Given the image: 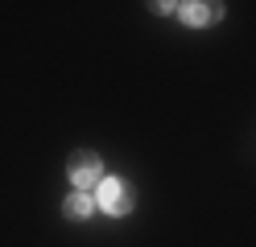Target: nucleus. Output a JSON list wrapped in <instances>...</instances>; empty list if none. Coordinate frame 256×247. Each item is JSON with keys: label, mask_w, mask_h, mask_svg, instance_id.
Wrapping results in <instances>:
<instances>
[{"label": "nucleus", "mask_w": 256, "mask_h": 247, "mask_svg": "<svg viewBox=\"0 0 256 247\" xmlns=\"http://www.w3.org/2000/svg\"><path fill=\"white\" fill-rule=\"evenodd\" d=\"M219 16H223L219 4H194V0L182 4V21L186 25H211V21H219Z\"/></svg>", "instance_id": "7ed1b4c3"}, {"label": "nucleus", "mask_w": 256, "mask_h": 247, "mask_svg": "<svg viewBox=\"0 0 256 247\" xmlns=\"http://www.w3.org/2000/svg\"><path fill=\"white\" fill-rule=\"evenodd\" d=\"M66 173H70V181L78 186V194H83V190H91L95 181L104 177V165H100V157H95V153H74L70 165H66Z\"/></svg>", "instance_id": "f257e3e1"}, {"label": "nucleus", "mask_w": 256, "mask_h": 247, "mask_svg": "<svg viewBox=\"0 0 256 247\" xmlns=\"http://www.w3.org/2000/svg\"><path fill=\"white\" fill-rule=\"evenodd\" d=\"M100 206L108 214H128V210H132V190H128L124 181L108 177V181H100Z\"/></svg>", "instance_id": "f03ea898"}, {"label": "nucleus", "mask_w": 256, "mask_h": 247, "mask_svg": "<svg viewBox=\"0 0 256 247\" xmlns=\"http://www.w3.org/2000/svg\"><path fill=\"white\" fill-rule=\"evenodd\" d=\"M62 210H66V219H87V214L95 210V202H91L87 194H70L66 202H62Z\"/></svg>", "instance_id": "20e7f679"}]
</instances>
